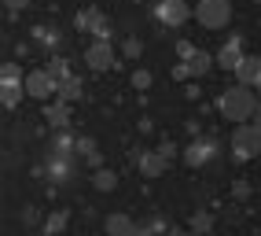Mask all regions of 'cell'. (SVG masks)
Masks as SVG:
<instances>
[{
  "label": "cell",
  "instance_id": "cell-1",
  "mask_svg": "<svg viewBox=\"0 0 261 236\" xmlns=\"http://www.w3.org/2000/svg\"><path fill=\"white\" fill-rule=\"evenodd\" d=\"M257 107H261V100H257V92L247 89V85H228V89L217 96V111H221V118H228L232 126L254 122Z\"/></svg>",
  "mask_w": 261,
  "mask_h": 236
},
{
  "label": "cell",
  "instance_id": "cell-2",
  "mask_svg": "<svg viewBox=\"0 0 261 236\" xmlns=\"http://www.w3.org/2000/svg\"><path fill=\"white\" fill-rule=\"evenodd\" d=\"M195 22L202 26V30H224L232 22V4L228 0H199L195 4Z\"/></svg>",
  "mask_w": 261,
  "mask_h": 236
},
{
  "label": "cell",
  "instance_id": "cell-3",
  "mask_svg": "<svg viewBox=\"0 0 261 236\" xmlns=\"http://www.w3.org/2000/svg\"><path fill=\"white\" fill-rule=\"evenodd\" d=\"M22 96H26V78L19 70V63H4V81H0V100H4V107L15 111L22 104Z\"/></svg>",
  "mask_w": 261,
  "mask_h": 236
},
{
  "label": "cell",
  "instance_id": "cell-4",
  "mask_svg": "<svg viewBox=\"0 0 261 236\" xmlns=\"http://www.w3.org/2000/svg\"><path fill=\"white\" fill-rule=\"evenodd\" d=\"M232 155L236 159H257L261 155V129L254 122L232 129Z\"/></svg>",
  "mask_w": 261,
  "mask_h": 236
},
{
  "label": "cell",
  "instance_id": "cell-5",
  "mask_svg": "<svg viewBox=\"0 0 261 236\" xmlns=\"http://www.w3.org/2000/svg\"><path fill=\"white\" fill-rule=\"evenodd\" d=\"M26 96H30V100H41V104H48L51 96H59V81L48 74V66L26 74Z\"/></svg>",
  "mask_w": 261,
  "mask_h": 236
},
{
  "label": "cell",
  "instance_id": "cell-6",
  "mask_svg": "<svg viewBox=\"0 0 261 236\" xmlns=\"http://www.w3.org/2000/svg\"><path fill=\"white\" fill-rule=\"evenodd\" d=\"M191 15H195V8H188V0H159V8H154V19L162 26H169V30L188 26Z\"/></svg>",
  "mask_w": 261,
  "mask_h": 236
},
{
  "label": "cell",
  "instance_id": "cell-7",
  "mask_svg": "<svg viewBox=\"0 0 261 236\" xmlns=\"http://www.w3.org/2000/svg\"><path fill=\"white\" fill-rule=\"evenodd\" d=\"M180 159H184V166H191V170H202L206 162H214V159H217V140H214V137H199V140H191V144L180 151Z\"/></svg>",
  "mask_w": 261,
  "mask_h": 236
},
{
  "label": "cell",
  "instance_id": "cell-8",
  "mask_svg": "<svg viewBox=\"0 0 261 236\" xmlns=\"http://www.w3.org/2000/svg\"><path fill=\"white\" fill-rule=\"evenodd\" d=\"M74 26H77L81 33H92L96 41H107V33H111L107 15H103L99 8H81V11L74 15Z\"/></svg>",
  "mask_w": 261,
  "mask_h": 236
},
{
  "label": "cell",
  "instance_id": "cell-9",
  "mask_svg": "<svg viewBox=\"0 0 261 236\" xmlns=\"http://www.w3.org/2000/svg\"><path fill=\"white\" fill-rule=\"evenodd\" d=\"M114 63H118V56H114L111 41H92L89 48H85V66H89V70L103 74V70H111Z\"/></svg>",
  "mask_w": 261,
  "mask_h": 236
},
{
  "label": "cell",
  "instance_id": "cell-10",
  "mask_svg": "<svg viewBox=\"0 0 261 236\" xmlns=\"http://www.w3.org/2000/svg\"><path fill=\"white\" fill-rule=\"evenodd\" d=\"M133 162H136V170L144 177H162L169 170V162L159 155V151H133Z\"/></svg>",
  "mask_w": 261,
  "mask_h": 236
},
{
  "label": "cell",
  "instance_id": "cell-11",
  "mask_svg": "<svg viewBox=\"0 0 261 236\" xmlns=\"http://www.w3.org/2000/svg\"><path fill=\"white\" fill-rule=\"evenodd\" d=\"M243 59H247V52H243V41L239 37H228V44L217 48V56H214V63L221 66V70H232V74H236V66Z\"/></svg>",
  "mask_w": 261,
  "mask_h": 236
},
{
  "label": "cell",
  "instance_id": "cell-12",
  "mask_svg": "<svg viewBox=\"0 0 261 236\" xmlns=\"http://www.w3.org/2000/svg\"><path fill=\"white\" fill-rule=\"evenodd\" d=\"M261 81V56H247L239 66H236V85H247V89H254Z\"/></svg>",
  "mask_w": 261,
  "mask_h": 236
},
{
  "label": "cell",
  "instance_id": "cell-13",
  "mask_svg": "<svg viewBox=\"0 0 261 236\" xmlns=\"http://www.w3.org/2000/svg\"><path fill=\"white\" fill-rule=\"evenodd\" d=\"M136 225L129 214H121V210H114V214H107V222H103V232L107 236H136Z\"/></svg>",
  "mask_w": 261,
  "mask_h": 236
},
{
  "label": "cell",
  "instance_id": "cell-14",
  "mask_svg": "<svg viewBox=\"0 0 261 236\" xmlns=\"http://www.w3.org/2000/svg\"><path fill=\"white\" fill-rule=\"evenodd\" d=\"M44 122L51 129L66 133L70 129V104H63V100H56V104H44Z\"/></svg>",
  "mask_w": 261,
  "mask_h": 236
},
{
  "label": "cell",
  "instance_id": "cell-15",
  "mask_svg": "<svg viewBox=\"0 0 261 236\" xmlns=\"http://www.w3.org/2000/svg\"><path fill=\"white\" fill-rule=\"evenodd\" d=\"M210 70H214V52H202V48H199V52L188 59V74L191 78H206Z\"/></svg>",
  "mask_w": 261,
  "mask_h": 236
},
{
  "label": "cell",
  "instance_id": "cell-16",
  "mask_svg": "<svg viewBox=\"0 0 261 236\" xmlns=\"http://www.w3.org/2000/svg\"><path fill=\"white\" fill-rule=\"evenodd\" d=\"M188 232H195V236H210V232H214V214H206V210L191 214V218H188Z\"/></svg>",
  "mask_w": 261,
  "mask_h": 236
},
{
  "label": "cell",
  "instance_id": "cell-17",
  "mask_svg": "<svg viewBox=\"0 0 261 236\" xmlns=\"http://www.w3.org/2000/svg\"><path fill=\"white\" fill-rule=\"evenodd\" d=\"M92 188H96V192H114V188H118V174L107 170V166H99V170L92 174Z\"/></svg>",
  "mask_w": 261,
  "mask_h": 236
},
{
  "label": "cell",
  "instance_id": "cell-18",
  "mask_svg": "<svg viewBox=\"0 0 261 236\" xmlns=\"http://www.w3.org/2000/svg\"><path fill=\"white\" fill-rule=\"evenodd\" d=\"M85 96V85H81V78L74 74V78H66L63 85H59V100L63 104H74V100H81Z\"/></svg>",
  "mask_w": 261,
  "mask_h": 236
},
{
  "label": "cell",
  "instance_id": "cell-19",
  "mask_svg": "<svg viewBox=\"0 0 261 236\" xmlns=\"http://www.w3.org/2000/svg\"><path fill=\"white\" fill-rule=\"evenodd\" d=\"M48 74H51V78H56L59 85H63L66 78H74V70H70V59H63V56H51V63H48Z\"/></svg>",
  "mask_w": 261,
  "mask_h": 236
},
{
  "label": "cell",
  "instance_id": "cell-20",
  "mask_svg": "<svg viewBox=\"0 0 261 236\" xmlns=\"http://www.w3.org/2000/svg\"><path fill=\"white\" fill-rule=\"evenodd\" d=\"M33 41H41L51 48V56H59V33L56 30H48V26H33Z\"/></svg>",
  "mask_w": 261,
  "mask_h": 236
},
{
  "label": "cell",
  "instance_id": "cell-21",
  "mask_svg": "<svg viewBox=\"0 0 261 236\" xmlns=\"http://www.w3.org/2000/svg\"><path fill=\"white\" fill-rule=\"evenodd\" d=\"M51 151H56V155H66V159H70L74 151H77V140L70 137V133H56V140H51Z\"/></svg>",
  "mask_w": 261,
  "mask_h": 236
},
{
  "label": "cell",
  "instance_id": "cell-22",
  "mask_svg": "<svg viewBox=\"0 0 261 236\" xmlns=\"http://www.w3.org/2000/svg\"><path fill=\"white\" fill-rule=\"evenodd\" d=\"M77 155H81L85 162H89V166H96V170H99V151H96V140L81 137V140H77Z\"/></svg>",
  "mask_w": 261,
  "mask_h": 236
},
{
  "label": "cell",
  "instance_id": "cell-23",
  "mask_svg": "<svg viewBox=\"0 0 261 236\" xmlns=\"http://www.w3.org/2000/svg\"><path fill=\"white\" fill-rule=\"evenodd\" d=\"M66 222H70V218H66V210H56V214H48V222H44V236H59L63 229H66Z\"/></svg>",
  "mask_w": 261,
  "mask_h": 236
},
{
  "label": "cell",
  "instance_id": "cell-24",
  "mask_svg": "<svg viewBox=\"0 0 261 236\" xmlns=\"http://www.w3.org/2000/svg\"><path fill=\"white\" fill-rule=\"evenodd\" d=\"M121 56H129V59H140V56H144V41L129 33V37L121 41Z\"/></svg>",
  "mask_w": 261,
  "mask_h": 236
},
{
  "label": "cell",
  "instance_id": "cell-25",
  "mask_svg": "<svg viewBox=\"0 0 261 236\" xmlns=\"http://www.w3.org/2000/svg\"><path fill=\"white\" fill-rule=\"evenodd\" d=\"M151 81H154V78H151V70H133V78H129V85L144 92V89H151Z\"/></svg>",
  "mask_w": 261,
  "mask_h": 236
},
{
  "label": "cell",
  "instance_id": "cell-26",
  "mask_svg": "<svg viewBox=\"0 0 261 236\" xmlns=\"http://www.w3.org/2000/svg\"><path fill=\"white\" fill-rule=\"evenodd\" d=\"M154 151H159V155H162L166 162H173V159L180 155V151H177V144H173V140H159V148H154Z\"/></svg>",
  "mask_w": 261,
  "mask_h": 236
},
{
  "label": "cell",
  "instance_id": "cell-27",
  "mask_svg": "<svg viewBox=\"0 0 261 236\" xmlns=\"http://www.w3.org/2000/svg\"><path fill=\"white\" fill-rule=\"evenodd\" d=\"M195 52H199V48L191 44V41H177V56H180V63H188V59L195 56Z\"/></svg>",
  "mask_w": 261,
  "mask_h": 236
},
{
  "label": "cell",
  "instance_id": "cell-28",
  "mask_svg": "<svg viewBox=\"0 0 261 236\" xmlns=\"http://www.w3.org/2000/svg\"><path fill=\"white\" fill-rule=\"evenodd\" d=\"M232 196H236V199H250V184H247V181H236V184H232Z\"/></svg>",
  "mask_w": 261,
  "mask_h": 236
},
{
  "label": "cell",
  "instance_id": "cell-29",
  "mask_svg": "<svg viewBox=\"0 0 261 236\" xmlns=\"http://www.w3.org/2000/svg\"><path fill=\"white\" fill-rule=\"evenodd\" d=\"M4 8H8L11 15H19L22 8H30V0H4Z\"/></svg>",
  "mask_w": 261,
  "mask_h": 236
},
{
  "label": "cell",
  "instance_id": "cell-30",
  "mask_svg": "<svg viewBox=\"0 0 261 236\" xmlns=\"http://www.w3.org/2000/svg\"><path fill=\"white\" fill-rule=\"evenodd\" d=\"M173 78H177V81H188L191 74H188V63H177V66H173Z\"/></svg>",
  "mask_w": 261,
  "mask_h": 236
},
{
  "label": "cell",
  "instance_id": "cell-31",
  "mask_svg": "<svg viewBox=\"0 0 261 236\" xmlns=\"http://www.w3.org/2000/svg\"><path fill=\"white\" fill-rule=\"evenodd\" d=\"M166 236H191V232H188V225H169Z\"/></svg>",
  "mask_w": 261,
  "mask_h": 236
},
{
  "label": "cell",
  "instance_id": "cell-32",
  "mask_svg": "<svg viewBox=\"0 0 261 236\" xmlns=\"http://www.w3.org/2000/svg\"><path fill=\"white\" fill-rule=\"evenodd\" d=\"M136 236H154V232H151L147 225H140V229H136Z\"/></svg>",
  "mask_w": 261,
  "mask_h": 236
},
{
  "label": "cell",
  "instance_id": "cell-33",
  "mask_svg": "<svg viewBox=\"0 0 261 236\" xmlns=\"http://www.w3.org/2000/svg\"><path fill=\"white\" fill-rule=\"evenodd\" d=\"M254 126H257V129H261V107H257V114H254Z\"/></svg>",
  "mask_w": 261,
  "mask_h": 236
},
{
  "label": "cell",
  "instance_id": "cell-34",
  "mask_svg": "<svg viewBox=\"0 0 261 236\" xmlns=\"http://www.w3.org/2000/svg\"><path fill=\"white\" fill-rule=\"evenodd\" d=\"M254 92H257V100H261V81H257V85H254Z\"/></svg>",
  "mask_w": 261,
  "mask_h": 236
}]
</instances>
